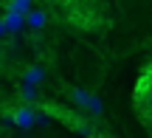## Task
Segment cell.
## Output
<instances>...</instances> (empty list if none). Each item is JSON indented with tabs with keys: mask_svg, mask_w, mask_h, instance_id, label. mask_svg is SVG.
I'll use <instances>...</instances> for the list:
<instances>
[{
	"mask_svg": "<svg viewBox=\"0 0 152 138\" xmlns=\"http://www.w3.org/2000/svg\"><path fill=\"white\" fill-rule=\"evenodd\" d=\"M68 96H71V101H73L76 107H82L85 113H90V116H96V118L104 113L102 99L93 96V93H87V90H82V88H68Z\"/></svg>",
	"mask_w": 152,
	"mask_h": 138,
	"instance_id": "cell-1",
	"label": "cell"
},
{
	"mask_svg": "<svg viewBox=\"0 0 152 138\" xmlns=\"http://www.w3.org/2000/svg\"><path fill=\"white\" fill-rule=\"evenodd\" d=\"M135 107L141 113V118L147 121L152 118V79H138V88H135Z\"/></svg>",
	"mask_w": 152,
	"mask_h": 138,
	"instance_id": "cell-2",
	"label": "cell"
},
{
	"mask_svg": "<svg viewBox=\"0 0 152 138\" xmlns=\"http://www.w3.org/2000/svg\"><path fill=\"white\" fill-rule=\"evenodd\" d=\"M9 118L14 121V127H20V130L34 127V124H37V113H34V104H20V107H14V110L9 113Z\"/></svg>",
	"mask_w": 152,
	"mask_h": 138,
	"instance_id": "cell-3",
	"label": "cell"
},
{
	"mask_svg": "<svg viewBox=\"0 0 152 138\" xmlns=\"http://www.w3.org/2000/svg\"><path fill=\"white\" fill-rule=\"evenodd\" d=\"M23 17H26V26L34 28V31L45 28V23H48V11H42V9H28Z\"/></svg>",
	"mask_w": 152,
	"mask_h": 138,
	"instance_id": "cell-4",
	"label": "cell"
},
{
	"mask_svg": "<svg viewBox=\"0 0 152 138\" xmlns=\"http://www.w3.org/2000/svg\"><path fill=\"white\" fill-rule=\"evenodd\" d=\"M0 20H3V26H6V31H9V34L23 31V26H26V17H23V14H9V11H6Z\"/></svg>",
	"mask_w": 152,
	"mask_h": 138,
	"instance_id": "cell-5",
	"label": "cell"
},
{
	"mask_svg": "<svg viewBox=\"0 0 152 138\" xmlns=\"http://www.w3.org/2000/svg\"><path fill=\"white\" fill-rule=\"evenodd\" d=\"M20 99H23V104H37V101H39V93H37V85H28V82H20Z\"/></svg>",
	"mask_w": 152,
	"mask_h": 138,
	"instance_id": "cell-6",
	"label": "cell"
},
{
	"mask_svg": "<svg viewBox=\"0 0 152 138\" xmlns=\"http://www.w3.org/2000/svg\"><path fill=\"white\" fill-rule=\"evenodd\" d=\"M42 79H45V71L37 68V65H28L26 73H23V82H28V85H39Z\"/></svg>",
	"mask_w": 152,
	"mask_h": 138,
	"instance_id": "cell-7",
	"label": "cell"
},
{
	"mask_svg": "<svg viewBox=\"0 0 152 138\" xmlns=\"http://www.w3.org/2000/svg\"><path fill=\"white\" fill-rule=\"evenodd\" d=\"M9 14H26L28 9H31V0H6V6H3Z\"/></svg>",
	"mask_w": 152,
	"mask_h": 138,
	"instance_id": "cell-8",
	"label": "cell"
},
{
	"mask_svg": "<svg viewBox=\"0 0 152 138\" xmlns=\"http://www.w3.org/2000/svg\"><path fill=\"white\" fill-rule=\"evenodd\" d=\"M141 76H144V79H152V62H149L147 68H144V73H141Z\"/></svg>",
	"mask_w": 152,
	"mask_h": 138,
	"instance_id": "cell-9",
	"label": "cell"
},
{
	"mask_svg": "<svg viewBox=\"0 0 152 138\" xmlns=\"http://www.w3.org/2000/svg\"><path fill=\"white\" fill-rule=\"evenodd\" d=\"M6 37H9V31H6V26H3V20H0V42H3Z\"/></svg>",
	"mask_w": 152,
	"mask_h": 138,
	"instance_id": "cell-10",
	"label": "cell"
},
{
	"mask_svg": "<svg viewBox=\"0 0 152 138\" xmlns=\"http://www.w3.org/2000/svg\"><path fill=\"white\" fill-rule=\"evenodd\" d=\"M147 130H149V138H152V118H147Z\"/></svg>",
	"mask_w": 152,
	"mask_h": 138,
	"instance_id": "cell-11",
	"label": "cell"
}]
</instances>
